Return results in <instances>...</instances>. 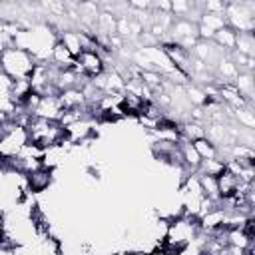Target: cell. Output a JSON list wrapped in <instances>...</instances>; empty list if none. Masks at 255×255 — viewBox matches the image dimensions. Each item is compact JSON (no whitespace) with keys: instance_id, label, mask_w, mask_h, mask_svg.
Here are the masks:
<instances>
[{"instance_id":"6da1fadb","label":"cell","mask_w":255,"mask_h":255,"mask_svg":"<svg viewBox=\"0 0 255 255\" xmlns=\"http://www.w3.org/2000/svg\"><path fill=\"white\" fill-rule=\"evenodd\" d=\"M36 68V60L30 52L8 44L0 52V70L10 80H30Z\"/></svg>"},{"instance_id":"7a4b0ae2","label":"cell","mask_w":255,"mask_h":255,"mask_svg":"<svg viewBox=\"0 0 255 255\" xmlns=\"http://www.w3.org/2000/svg\"><path fill=\"white\" fill-rule=\"evenodd\" d=\"M225 24L237 32H251L255 34V4L253 2H245V0H233V2H225Z\"/></svg>"},{"instance_id":"3957f363","label":"cell","mask_w":255,"mask_h":255,"mask_svg":"<svg viewBox=\"0 0 255 255\" xmlns=\"http://www.w3.org/2000/svg\"><path fill=\"white\" fill-rule=\"evenodd\" d=\"M24 179H26V185H28L30 193H42V191H46V189L52 185V181H54V167L42 165L40 169H36V171H32V173H26Z\"/></svg>"},{"instance_id":"277c9868","label":"cell","mask_w":255,"mask_h":255,"mask_svg":"<svg viewBox=\"0 0 255 255\" xmlns=\"http://www.w3.org/2000/svg\"><path fill=\"white\" fill-rule=\"evenodd\" d=\"M62 114H64V108H62L58 96L56 98L54 96H46V98H40V102H38V106H36L32 116L42 118V120H50V122H60Z\"/></svg>"},{"instance_id":"5b68a950","label":"cell","mask_w":255,"mask_h":255,"mask_svg":"<svg viewBox=\"0 0 255 255\" xmlns=\"http://www.w3.org/2000/svg\"><path fill=\"white\" fill-rule=\"evenodd\" d=\"M76 62L82 66V70H84V74H86L88 78H94V76H100V74L106 72V62H104V58H102L98 52L84 50V52L76 58Z\"/></svg>"},{"instance_id":"8992f818","label":"cell","mask_w":255,"mask_h":255,"mask_svg":"<svg viewBox=\"0 0 255 255\" xmlns=\"http://www.w3.org/2000/svg\"><path fill=\"white\" fill-rule=\"evenodd\" d=\"M58 42L74 56L78 58L84 50H82V40H80V32L78 30H58Z\"/></svg>"},{"instance_id":"52a82bcc","label":"cell","mask_w":255,"mask_h":255,"mask_svg":"<svg viewBox=\"0 0 255 255\" xmlns=\"http://www.w3.org/2000/svg\"><path fill=\"white\" fill-rule=\"evenodd\" d=\"M50 62H52L56 68H60V70H72V66L76 64V58H74V56L58 42V38H56V42H54V46H52Z\"/></svg>"},{"instance_id":"ba28073f","label":"cell","mask_w":255,"mask_h":255,"mask_svg":"<svg viewBox=\"0 0 255 255\" xmlns=\"http://www.w3.org/2000/svg\"><path fill=\"white\" fill-rule=\"evenodd\" d=\"M58 100H60L64 110H76V108L86 106V98H84V92L80 88H70V90L60 92Z\"/></svg>"},{"instance_id":"9c48e42d","label":"cell","mask_w":255,"mask_h":255,"mask_svg":"<svg viewBox=\"0 0 255 255\" xmlns=\"http://www.w3.org/2000/svg\"><path fill=\"white\" fill-rule=\"evenodd\" d=\"M225 217H227V213L217 207V209L205 213L203 217H199V229L201 231H215L219 227H225Z\"/></svg>"},{"instance_id":"30bf717a","label":"cell","mask_w":255,"mask_h":255,"mask_svg":"<svg viewBox=\"0 0 255 255\" xmlns=\"http://www.w3.org/2000/svg\"><path fill=\"white\" fill-rule=\"evenodd\" d=\"M235 36H237V32H233L229 26H223L221 30L215 32V36H213L211 42H213L221 52L229 54V52L235 50Z\"/></svg>"},{"instance_id":"8fae6325","label":"cell","mask_w":255,"mask_h":255,"mask_svg":"<svg viewBox=\"0 0 255 255\" xmlns=\"http://www.w3.org/2000/svg\"><path fill=\"white\" fill-rule=\"evenodd\" d=\"M177 129H179L181 139H187V141H195V139L205 137V126H203V124H197V122H183V124H177Z\"/></svg>"},{"instance_id":"7c38bea8","label":"cell","mask_w":255,"mask_h":255,"mask_svg":"<svg viewBox=\"0 0 255 255\" xmlns=\"http://www.w3.org/2000/svg\"><path fill=\"white\" fill-rule=\"evenodd\" d=\"M231 120H233V122H237V126H239V128L255 129V112H253V106L231 110Z\"/></svg>"},{"instance_id":"4fadbf2b","label":"cell","mask_w":255,"mask_h":255,"mask_svg":"<svg viewBox=\"0 0 255 255\" xmlns=\"http://www.w3.org/2000/svg\"><path fill=\"white\" fill-rule=\"evenodd\" d=\"M235 52L249 56V58H255V34H251V32L237 34L235 36Z\"/></svg>"},{"instance_id":"5bb4252c","label":"cell","mask_w":255,"mask_h":255,"mask_svg":"<svg viewBox=\"0 0 255 255\" xmlns=\"http://www.w3.org/2000/svg\"><path fill=\"white\" fill-rule=\"evenodd\" d=\"M237 177L223 171L219 177H217V189H219V197L221 199H227V197H233L235 195V189H237Z\"/></svg>"},{"instance_id":"9a60e30c","label":"cell","mask_w":255,"mask_h":255,"mask_svg":"<svg viewBox=\"0 0 255 255\" xmlns=\"http://www.w3.org/2000/svg\"><path fill=\"white\" fill-rule=\"evenodd\" d=\"M223 171H225V163H223L221 159L213 157V159H201V163H199V167H197L195 173L211 175V177H219Z\"/></svg>"},{"instance_id":"2e32d148","label":"cell","mask_w":255,"mask_h":255,"mask_svg":"<svg viewBox=\"0 0 255 255\" xmlns=\"http://www.w3.org/2000/svg\"><path fill=\"white\" fill-rule=\"evenodd\" d=\"M199 177V185H201V193L203 197H209L213 201H219V189H217V177H211V175H201L197 173Z\"/></svg>"},{"instance_id":"e0dca14e","label":"cell","mask_w":255,"mask_h":255,"mask_svg":"<svg viewBox=\"0 0 255 255\" xmlns=\"http://www.w3.org/2000/svg\"><path fill=\"white\" fill-rule=\"evenodd\" d=\"M191 143H193V147H195V151H197V155L201 159H213V157H217V147L209 139L201 137V139H195Z\"/></svg>"},{"instance_id":"ac0fdd59","label":"cell","mask_w":255,"mask_h":255,"mask_svg":"<svg viewBox=\"0 0 255 255\" xmlns=\"http://www.w3.org/2000/svg\"><path fill=\"white\" fill-rule=\"evenodd\" d=\"M197 24H201V26H205V28L213 30V32L221 30L223 26H227V24H225V16H223V14H209V12H203Z\"/></svg>"},{"instance_id":"d6986e66","label":"cell","mask_w":255,"mask_h":255,"mask_svg":"<svg viewBox=\"0 0 255 255\" xmlns=\"http://www.w3.org/2000/svg\"><path fill=\"white\" fill-rule=\"evenodd\" d=\"M203 12H209V14H223V12H225V2H221V0H205V2H203Z\"/></svg>"},{"instance_id":"ffe728a7","label":"cell","mask_w":255,"mask_h":255,"mask_svg":"<svg viewBox=\"0 0 255 255\" xmlns=\"http://www.w3.org/2000/svg\"><path fill=\"white\" fill-rule=\"evenodd\" d=\"M2 133H4V122L0 120V137H2Z\"/></svg>"}]
</instances>
